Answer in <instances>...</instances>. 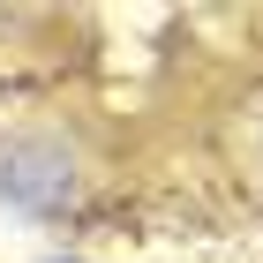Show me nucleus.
<instances>
[{
  "label": "nucleus",
  "instance_id": "1",
  "mask_svg": "<svg viewBox=\"0 0 263 263\" xmlns=\"http://www.w3.org/2000/svg\"><path fill=\"white\" fill-rule=\"evenodd\" d=\"M0 196L30 211V218H53L76 203V165H68L61 143H15L8 158H0Z\"/></svg>",
  "mask_w": 263,
  "mask_h": 263
}]
</instances>
